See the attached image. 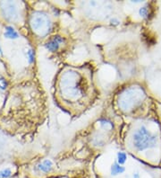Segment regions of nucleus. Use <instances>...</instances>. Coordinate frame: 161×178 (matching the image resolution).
<instances>
[{
	"mask_svg": "<svg viewBox=\"0 0 161 178\" xmlns=\"http://www.w3.org/2000/svg\"><path fill=\"white\" fill-rule=\"evenodd\" d=\"M132 142L134 148L142 151L151 148H154L157 144V137L153 135L145 126L140 127L132 134Z\"/></svg>",
	"mask_w": 161,
	"mask_h": 178,
	"instance_id": "1",
	"label": "nucleus"
},
{
	"mask_svg": "<svg viewBox=\"0 0 161 178\" xmlns=\"http://www.w3.org/2000/svg\"><path fill=\"white\" fill-rule=\"evenodd\" d=\"M31 25L33 29L35 28V31L40 32L42 34L47 33L49 29V21L45 15H40L33 17V21L31 22Z\"/></svg>",
	"mask_w": 161,
	"mask_h": 178,
	"instance_id": "2",
	"label": "nucleus"
},
{
	"mask_svg": "<svg viewBox=\"0 0 161 178\" xmlns=\"http://www.w3.org/2000/svg\"><path fill=\"white\" fill-rule=\"evenodd\" d=\"M64 42H65L64 38L56 35V36H54L49 40L46 43L45 47H46L47 50L50 51H57L61 47L63 46Z\"/></svg>",
	"mask_w": 161,
	"mask_h": 178,
	"instance_id": "3",
	"label": "nucleus"
},
{
	"mask_svg": "<svg viewBox=\"0 0 161 178\" xmlns=\"http://www.w3.org/2000/svg\"><path fill=\"white\" fill-rule=\"evenodd\" d=\"M53 167H54V164L51 160H49V159H45L37 165V169L40 172H42V173L51 172Z\"/></svg>",
	"mask_w": 161,
	"mask_h": 178,
	"instance_id": "4",
	"label": "nucleus"
},
{
	"mask_svg": "<svg viewBox=\"0 0 161 178\" xmlns=\"http://www.w3.org/2000/svg\"><path fill=\"white\" fill-rule=\"evenodd\" d=\"M125 171V168L123 167L122 165L118 164L117 162H115L112 167H111V174L112 175H117L121 174Z\"/></svg>",
	"mask_w": 161,
	"mask_h": 178,
	"instance_id": "5",
	"label": "nucleus"
},
{
	"mask_svg": "<svg viewBox=\"0 0 161 178\" xmlns=\"http://www.w3.org/2000/svg\"><path fill=\"white\" fill-rule=\"evenodd\" d=\"M5 36L9 39H16V38H18V33L12 26H6V32H5Z\"/></svg>",
	"mask_w": 161,
	"mask_h": 178,
	"instance_id": "6",
	"label": "nucleus"
},
{
	"mask_svg": "<svg viewBox=\"0 0 161 178\" xmlns=\"http://www.w3.org/2000/svg\"><path fill=\"white\" fill-rule=\"evenodd\" d=\"M117 163L120 164V165H123V164H125L126 162V159H127V155H126V153L125 152H118L117 153Z\"/></svg>",
	"mask_w": 161,
	"mask_h": 178,
	"instance_id": "7",
	"label": "nucleus"
},
{
	"mask_svg": "<svg viewBox=\"0 0 161 178\" xmlns=\"http://www.w3.org/2000/svg\"><path fill=\"white\" fill-rule=\"evenodd\" d=\"M139 14H140L141 16L146 18V17H148V15H150V11H148V9L147 6H143V7H141V8L140 9Z\"/></svg>",
	"mask_w": 161,
	"mask_h": 178,
	"instance_id": "8",
	"label": "nucleus"
},
{
	"mask_svg": "<svg viewBox=\"0 0 161 178\" xmlns=\"http://www.w3.org/2000/svg\"><path fill=\"white\" fill-rule=\"evenodd\" d=\"M11 174L12 172H11V169L9 168L0 170V178H8L11 175Z\"/></svg>",
	"mask_w": 161,
	"mask_h": 178,
	"instance_id": "9",
	"label": "nucleus"
},
{
	"mask_svg": "<svg viewBox=\"0 0 161 178\" xmlns=\"http://www.w3.org/2000/svg\"><path fill=\"white\" fill-rule=\"evenodd\" d=\"M100 125L101 127H103L104 129H111L112 128V123H111L110 122H108L107 120H101L100 121Z\"/></svg>",
	"mask_w": 161,
	"mask_h": 178,
	"instance_id": "10",
	"label": "nucleus"
},
{
	"mask_svg": "<svg viewBox=\"0 0 161 178\" xmlns=\"http://www.w3.org/2000/svg\"><path fill=\"white\" fill-rule=\"evenodd\" d=\"M27 56H28V58H29V62L31 63L34 61V52L32 51H29L28 53H27Z\"/></svg>",
	"mask_w": 161,
	"mask_h": 178,
	"instance_id": "11",
	"label": "nucleus"
},
{
	"mask_svg": "<svg viewBox=\"0 0 161 178\" xmlns=\"http://www.w3.org/2000/svg\"><path fill=\"white\" fill-rule=\"evenodd\" d=\"M110 23H111V25H118L120 23V21L117 18H112L110 20Z\"/></svg>",
	"mask_w": 161,
	"mask_h": 178,
	"instance_id": "12",
	"label": "nucleus"
},
{
	"mask_svg": "<svg viewBox=\"0 0 161 178\" xmlns=\"http://www.w3.org/2000/svg\"><path fill=\"white\" fill-rule=\"evenodd\" d=\"M133 178H141V176H140V174H139L138 172L134 173V174H133Z\"/></svg>",
	"mask_w": 161,
	"mask_h": 178,
	"instance_id": "13",
	"label": "nucleus"
}]
</instances>
